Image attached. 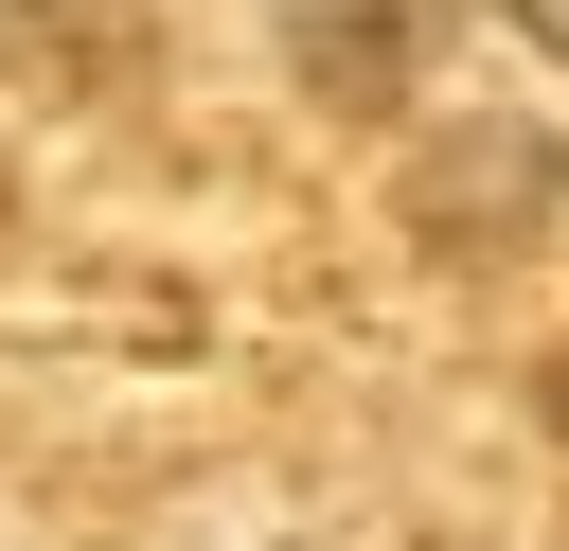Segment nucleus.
<instances>
[{"mask_svg": "<svg viewBox=\"0 0 569 551\" xmlns=\"http://www.w3.org/2000/svg\"><path fill=\"white\" fill-rule=\"evenodd\" d=\"M284 53H302V89L320 107H391L409 71H427V0H284Z\"/></svg>", "mask_w": 569, "mask_h": 551, "instance_id": "f257e3e1", "label": "nucleus"}, {"mask_svg": "<svg viewBox=\"0 0 569 551\" xmlns=\"http://www.w3.org/2000/svg\"><path fill=\"white\" fill-rule=\"evenodd\" d=\"M516 36H533V53H569V0H516Z\"/></svg>", "mask_w": 569, "mask_h": 551, "instance_id": "f03ea898", "label": "nucleus"}, {"mask_svg": "<svg viewBox=\"0 0 569 551\" xmlns=\"http://www.w3.org/2000/svg\"><path fill=\"white\" fill-rule=\"evenodd\" d=\"M551 427H569V355H551Z\"/></svg>", "mask_w": 569, "mask_h": 551, "instance_id": "7ed1b4c3", "label": "nucleus"}]
</instances>
